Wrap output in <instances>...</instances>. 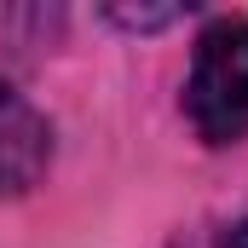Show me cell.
<instances>
[{
	"label": "cell",
	"mask_w": 248,
	"mask_h": 248,
	"mask_svg": "<svg viewBox=\"0 0 248 248\" xmlns=\"http://www.w3.org/2000/svg\"><path fill=\"white\" fill-rule=\"evenodd\" d=\"M110 17L127 23V29H162V23H173L179 12H173V6H156V12H150V6H139V12H133V6H116Z\"/></svg>",
	"instance_id": "3"
},
{
	"label": "cell",
	"mask_w": 248,
	"mask_h": 248,
	"mask_svg": "<svg viewBox=\"0 0 248 248\" xmlns=\"http://www.w3.org/2000/svg\"><path fill=\"white\" fill-rule=\"evenodd\" d=\"M225 248H248V219L237 225V231H231V237H225Z\"/></svg>",
	"instance_id": "4"
},
{
	"label": "cell",
	"mask_w": 248,
	"mask_h": 248,
	"mask_svg": "<svg viewBox=\"0 0 248 248\" xmlns=\"http://www.w3.org/2000/svg\"><path fill=\"white\" fill-rule=\"evenodd\" d=\"M185 110L208 144H231L248 133V23H214L196 41Z\"/></svg>",
	"instance_id": "1"
},
{
	"label": "cell",
	"mask_w": 248,
	"mask_h": 248,
	"mask_svg": "<svg viewBox=\"0 0 248 248\" xmlns=\"http://www.w3.org/2000/svg\"><path fill=\"white\" fill-rule=\"evenodd\" d=\"M46 156H52L46 122L0 81V196H23V190L41 179Z\"/></svg>",
	"instance_id": "2"
}]
</instances>
